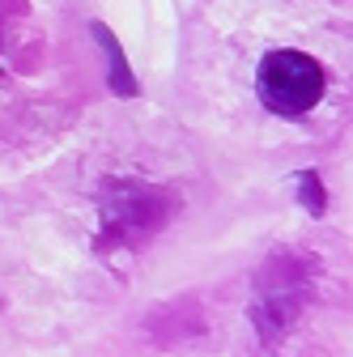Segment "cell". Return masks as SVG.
Instances as JSON below:
<instances>
[{
    "label": "cell",
    "instance_id": "cell-1",
    "mask_svg": "<svg viewBox=\"0 0 353 357\" xmlns=\"http://www.w3.org/2000/svg\"><path fill=\"white\" fill-rule=\"evenodd\" d=\"M255 89L269 111L277 115H302L311 111L320 98H324V68L302 56V52H269L260 60V73H255Z\"/></svg>",
    "mask_w": 353,
    "mask_h": 357
},
{
    "label": "cell",
    "instance_id": "cell-2",
    "mask_svg": "<svg viewBox=\"0 0 353 357\" xmlns=\"http://www.w3.org/2000/svg\"><path fill=\"white\" fill-rule=\"evenodd\" d=\"M302 204L311 208V213H320V208H324V188L315 183L311 174H302Z\"/></svg>",
    "mask_w": 353,
    "mask_h": 357
}]
</instances>
